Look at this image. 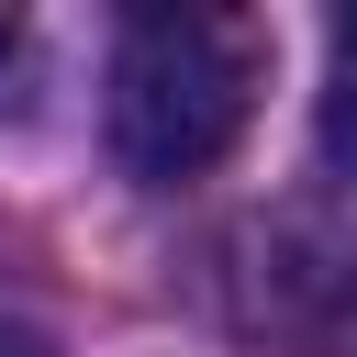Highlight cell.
I'll use <instances>...</instances> for the list:
<instances>
[{"label":"cell","mask_w":357,"mask_h":357,"mask_svg":"<svg viewBox=\"0 0 357 357\" xmlns=\"http://www.w3.org/2000/svg\"><path fill=\"white\" fill-rule=\"evenodd\" d=\"M268 89V22L257 11H134L112 33V156L145 190H178L234 156L245 112Z\"/></svg>","instance_id":"obj_1"},{"label":"cell","mask_w":357,"mask_h":357,"mask_svg":"<svg viewBox=\"0 0 357 357\" xmlns=\"http://www.w3.org/2000/svg\"><path fill=\"white\" fill-rule=\"evenodd\" d=\"M324 145L357 167V11L324 33Z\"/></svg>","instance_id":"obj_2"},{"label":"cell","mask_w":357,"mask_h":357,"mask_svg":"<svg viewBox=\"0 0 357 357\" xmlns=\"http://www.w3.org/2000/svg\"><path fill=\"white\" fill-rule=\"evenodd\" d=\"M0 357H56V335H45L33 312H0Z\"/></svg>","instance_id":"obj_3"},{"label":"cell","mask_w":357,"mask_h":357,"mask_svg":"<svg viewBox=\"0 0 357 357\" xmlns=\"http://www.w3.org/2000/svg\"><path fill=\"white\" fill-rule=\"evenodd\" d=\"M11 67H22V22L0 11V78H11Z\"/></svg>","instance_id":"obj_4"}]
</instances>
